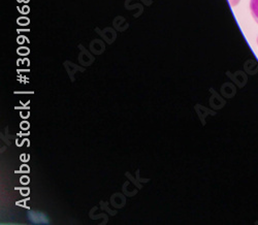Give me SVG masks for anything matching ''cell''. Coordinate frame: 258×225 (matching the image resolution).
<instances>
[{"mask_svg": "<svg viewBox=\"0 0 258 225\" xmlns=\"http://www.w3.org/2000/svg\"><path fill=\"white\" fill-rule=\"evenodd\" d=\"M250 10L252 17L256 21V23L258 24V0H251L250 2Z\"/></svg>", "mask_w": 258, "mask_h": 225, "instance_id": "obj_1", "label": "cell"}, {"mask_svg": "<svg viewBox=\"0 0 258 225\" xmlns=\"http://www.w3.org/2000/svg\"><path fill=\"white\" fill-rule=\"evenodd\" d=\"M229 2H230L231 7H235V6H238V4L240 3V0H229Z\"/></svg>", "mask_w": 258, "mask_h": 225, "instance_id": "obj_2", "label": "cell"}, {"mask_svg": "<svg viewBox=\"0 0 258 225\" xmlns=\"http://www.w3.org/2000/svg\"><path fill=\"white\" fill-rule=\"evenodd\" d=\"M257 44H258V37H257Z\"/></svg>", "mask_w": 258, "mask_h": 225, "instance_id": "obj_3", "label": "cell"}]
</instances>
